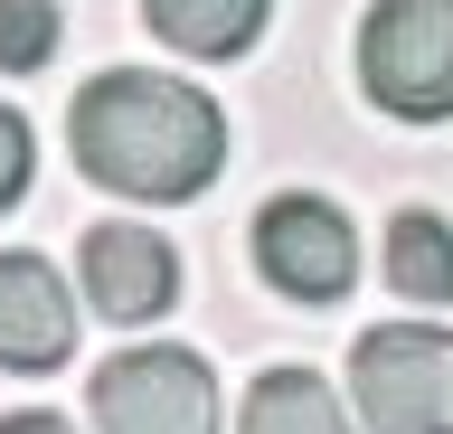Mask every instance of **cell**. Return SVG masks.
Wrapping results in <instances>:
<instances>
[{
	"label": "cell",
	"instance_id": "obj_5",
	"mask_svg": "<svg viewBox=\"0 0 453 434\" xmlns=\"http://www.w3.org/2000/svg\"><path fill=\"white\" fill-rule=\"evenodd\" d=\"M255 274L283 293V302H340V293L359 284V236L340 217L331 199H311V189H283V199L255 208Z\"/></svg>",
	"mask_w": 453,
	"mask_h": 434
},
{
	"label": "cell",
	"instance_id": "obj_2",
	"mask_svg": "<svg viewBox=\"0 0 453 434\" xmlns=\"http://www.w3.org/2000/svg\"><path fill=\"white\" fill-rule=\"evenodd\" d=\"M349 406L368 434H453V331L378 321L349 340Z\"/></svg>",
	"mask_w": 453,
	"mask_h": 434
},
{
	"label": "cell",
	"instance_id": "obj_13",
	"mask_svg": "<svg viewBox=\"0 0 453 434\" xmlns=\"http://www.w3.org/2000/svg\"><path fill=\"white\" fill-rule=\"evenodd\" d=\"M0 434H76V425H66V415H38V406H28V415H0Z\"/></svg>",
	"mask_w": 453,
	"mask_h": 434
},
{
	"label": "cell",
	"instance_id": "obj_7",
	"mask_svg": "<svg viewBox=\"0 0 453 434\" xmlns=\"http://www.w3.org/2000/svg\"><path fill=\"white\" fill-rule=\"evenodd\" d=\"M66 349H76V293H66V274L48 255L10 246L0 255V369L48 377V369H66Z\"/></svg>",
	"mask_w": 453,
	"mask_h": 434
},
{
	"label": "cell",
	"instance_id": "obj_9",
	"mask_svg": "<svg viewBox=\"0 0 453 434\" xmlns=\"http://www.w3.org/2000/svg\"><path fill=\"white\" fill-rule=\"evenodd\" d=\"M236 434H349V406L331 397V377H311V369H265L246 387Z\"/></svg>",
	"mask_w": 453,
	"mask_h": 434
},
{
	"label": "cell",
	"instance_id": "obj_3",
	"mask_svg": "<svg viewBox=\"0 0 453 434\" xmlns=\"http://www.w3.org/2000/svg\"><path fill=\"white\" fill-rule=\"evenodd\" d=\"M359 86L396 123L453 114V0H378L359 19Z\"/></svg>",
	"mask_w": 453,
	"mask_h": 434
},
{
	"label": "cell",
	"instance_id": "obj_1",
	"mask_svg": "<svg viewBox=\"0 0 453 434\" xmlns=\"http://www.w3.org/2000/svg\"><path fill=\"white\" fill-rule=\"evenodd\" d=\"M66 142H76V171L113 199L170 208L198 199L208 179L226 171V114L218 95L189 86V76H161V66H113L76 95L66 114Z\"/></svg>",
	"mask_w": 453,
	"mask_h": 434
},
{
	"label": "cell",
	"instance_id": "obj_4",
	"mask_svg": "<svg viewBox=\"0 0 453 434\" xmlns=\"http://www.w3.org/2000/svg\"><path fill=\"white\" fill-rule=\"evenodd\" d=\"M95 434H218V377L180 340L113 349L95 369Z\"/></svg>",
	"mask_w": 453,
	"mask_h": 434
},
{
	"label": "cell",
	"instance_id": "obj_10",
	"mask_svg": "<svg viewBox=\"0 0 453 434\" xmlns=\"http://www.w3.org/2000/svg\"><path fill=\"white\" fill-rule=\"evenodd\" d=\"M388 284L425 312H444L453 302V227L434 208H396L388 217Z\"/></svg>",
	"mask_w": 453,
	"mask_h": 434
},
{
	"label": "cell",
	"instance_id": "obj_8",
	"mask_svg": "<svg viewBox=\"0 0 453 434\" xmlns=\"http://www.w3.org/2000/svg\"><path fill=\"white\" fill-rule=\"evenodd\" d=\"M265 10L274 0H142V19L180 57H246L255 38H265Z\"/></svg>",
	"mask_w": 453,
	"mask_h": 434
},
{
	"label": "cell",
	"instance_id": "obj_11",
	"mask_svg": "<svg viewBox=\"0 0 453 434\" xmlns=\"http://www.w3.org/2000/svg\"><path fill=\"white\" fill-rule=\"evenodd\" d=\"M57 0H0V76H38L57 57Z\"/></svg>",
	"mask_w": 453,
	"mask_h": 434
},
{
	"label": "cell",
	"instance_id": "obj_6",
	"mask_svg": "<svg viewBox=\"0 0 453 434\" xmlns=\"http://www.w3.org/2000/svg\"><path fill=\"white\" fill-rule=\"evenodd\" d=\"M76 274H85V302H95V321H123V331H142V321H161L170 302H180V255H170V236L133 227V217L85 227Z\"/></svg>",
	"mask_w": 453,
	"mask_h": 434
},
{
	"label": "cell",
	"instance_id": "obj_12",
	"mask_svg": "<svg viewBox=\"0 0 453 434\" xmlns=\"http://www.w3.org/2000/svg\"><path fill=\"white\" fill-rule=\"evenodd\" d=\"M28 161H38V142H28V114H19V104H0V217L28 199Z\"/></svg>",
	"mask_w": 453,
	"mask_h": 434
}]
</instances>
